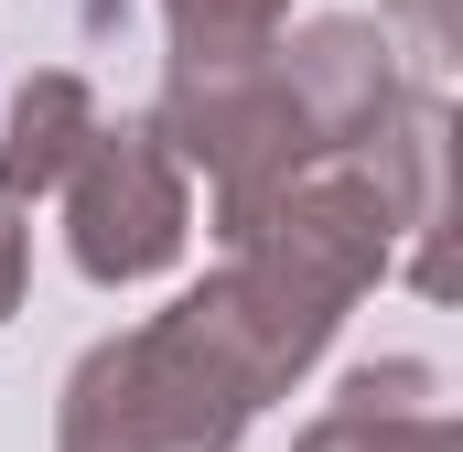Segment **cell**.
<instances>
[{
    "instance_id": "6da1fadb",
    "label": "cell",
    "mask_w": 463,
    "mask_h": 452,
    "mask_svg": "<svg viewBox=\"0 0 463 452\" xmlns=\"http://www.w3.org/2000/svg\"><path fill=\"white\" fill-rule=\"evenodd\" d=\"M335 324L345 313H324L280 269L227 259L173 313L76 355L65 410H54V452H237L259 399H280L335 344Z\"/></svg>"
},
{
    "instance_id": "7a4b0ae2",
    "label": "cell",
    "mask_w": 463,
    "mask_h": 452,
    "mask_svg": "<svg viewBox=\"0 0 463 452\" xmlns=\"http://www.w3.org/2000/svg\"><path fill=\"white\" fill-rule=\"evenodd\" d=\"M140 129H151L173 162H194V173L216 184V226H237L269 184H291L302 162H324L269 54H259V65H216V76H173L162 108L140 118Z\"/></svg>"
},
{
    "instance_id": "3957f363",
    "label": "cell",
    "mask_w": 463,
    "mask_h": 452,
    "mask_svg": "<svg viewBox=\"0 0 463 452\" xmlns=\"http://www.w3.org/2000/svg\"><path fill=\"white\" fill-rule=\"evenodd\" d=\"M194 237V194H184V162L129 118V129H98L87 162L65 173V259L98 280V291H129V280H162Z\"/></svg>"
},
{
    "instance_id": "277c9868",
    "label": "cell",
    "mask_w": 463,
    "mask_h": 452,
    "mask_svg": "<svg viewBox=\"0 0 463 452\" xmlns=\"http://www.w3.org/2000/svg\"><path fill=\"white\" fill-rule=\"evenodd\" d=\"M291 108L313 129V151H377L399 118H410V76H399V33L388 22H355V11H324L302 22L291 43H269Z\"/></svg>"
},
{
    "instance_id": "5b68a950",
    "label": "cell",
    "mask_w": 463,
    "mask_h": 452,
    "mask_svg": "<svg viewBox=\"0 0 463 452\" xmlns=\"http://www.w3.org/2000/svg\"><path fill=\"white\" fill-rule=\"evenodd\" d=\"M109 118H98V87L76 76V65H43V76H22V98L0 118V216L11 205H43V194H65V173L87 162V140H98Z\"/></svg>"
},
{
    "instance_id": "8992f818",
    "label": "cell",
    "mask_w": 463,
    "mask_h": 452,
    "mask_svg": "<svg viewBox=\"0 0 463 452\" xmlns=\"http://www.w3.org/2000/svg\"><path fill=\"white\" fill-rule=\"evenodd\" d=\"M173 22V76H216V65H259L291 22V0H162Z\"/></svg>"
},
{
    "instance_id": "52a82bcc",
    "label": "cell",
    "mask_w": 463,
    "mask_h": 452,
    "mask_svg": "<svg viewBox=\"0 0 463 452\" xmlns=\"http://www.w3.org/2000/svg\"><path fill=\"white\" fill-rule=\"evenodd\" d=\"M291 452H463L442 410H324Z\"/></svg>"
},
{
    "instance_id": "ba28073f",
    "label": "cell",
    "mask_w": 463,
    "mask_h": 452,
    "mask_svg": "<svg viewBox=\"0 0 463 452\" xmlns=\"http://www.w3.org/2000/svg\"><path fill=\"white\" fill-rule=\"evenodd\" d=\"M22 280H33V237H22V226L0 216V324L22 313Z\"/></svg>"
},
{
    "instance_id": "9c48e42d",
    "label": "cell",
    "mask_w": 463,
    "mask_h": 452,
    "mask_svg": "<svg viewBox=\"0 0 463 452\" xmlns=\"http://www.w3.org/2000/svg\"><path fill=\"white\" fill-rule=\"evenodd\" d=\"M399 22L420 33V54H453L463 43V22H453V0H399Z\"/></svg>"
}]
</instances>
